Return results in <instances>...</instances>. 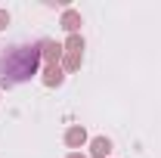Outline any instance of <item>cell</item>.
Returning <instances> with one entry per match:
<instances>
[{
	"label": "cell",
	"mask_w": 161,
	"mask_h": 158,
	"mask_svg": "<svg viewBox=\"0 0 161 158\" xmlns=\"http://www.w3.org/2000/svg\"><path fill=\"white\" fill-rule=\"evenodd\" d=\"M90 155H96V158H108V155H112V139H108V137H96V139H90Z\"/></svg>",
	"instance_id": "6"
},
{
	"label": "cell",
	"mask_w": 161,
	"mask_h": 158,
	"mask_svg": "<svg viewBox=\"0 0 161 158\" xmlns=\"http://www.w3.org/2000/svg\"><path fill=\"white\" fill-rule=\"evenodd\" d=\"M80 62H84V53H65L62 56V71H78Z\"/></svg>",
	"instance_id": "7"
},
{
	"label": "cell",
	"mask_w": 161,
	"mask_h": 158,
	"mask_svg": "<svg viewBox=\"0 0 161 158\" xmlns=\"http://www.w3.org/2000/svg\"><path fill=\"white\" fill-rule=\"evenodd\" d=\"M62 47H65V53H84V37L80 34H68V40Z\"/></svg>",
	"instance_id": "8"
},
{
	"label": "cell",
	"mask_w": 161,
	"mask_h": 158,
	"mask_svg": "<svg viewBox=\"0 0 161 158\" xmlns=\"http://www.w3.org/2000/svg\"><path fill=\"white\" fill-rule=\"evenodd\" d=\"M84 143H87V130H84L80 124H75V127L65 130V146H68V149H80Z\"/></svg>",
	"instance_id": "4"
},
{
	"label": "cell",
	"mask_w": 161,
	"mask_h": 158,
	"mask_svg": "<svg viewBox=\"0 0 161 158\" xmlns=\"http://www.w3.org/2000/svg\"><path fill=\"white\" fill-rule=\"evenodd\" d=\"M68 158H87V155H80V152H71V155H68Z\"/></svg>",
	"instance_id": "10"
},
{
	"label": "cell",
	"mask_w": 161,
	"mask_h": 158,
	"mask_svg": "<svg viewBox=\"0 0 161 158\" xmlns=\"http://www.w3.org/2000/svg\"><path fill=\"white\" fill-rule=\"evenodd\" d=\"M43 84L47 87H59L62 81H65V71H62V65H43Z\"/></svg>",
	"instance_id": "5"
},
{
	"label": "cell",
	"mask_w": 161,
	"mask_h": 158,
	"mask_svg": "<svg viewBox=\"0 0 161 158\" xmlns=\"http://www.w3.org/2000/svg\"><path fill=\"white\" fill-rule=\"evenodd\" d=\"M40 56H43V65H62L65 47L56 43V40H43V43H40Z\"/></svg>",
	"instance_id": "2"
},
{
	"label": "cell",
	"mask_w": 161,
	"mask_h": 158,
	"mask_svg": "<svg viewBox=\"0 0 161 158\" xmlns=\"http://www.w3.org/2000/svg\"><path fill=\"white\" fill-rule=\"evenodd\" d=\"M6 25H9V13L0 9V31H6Z\"/></svg>",
	"instance_id": "9"
},
{
	"label": "cell",
	"mask_w": 161,
	"mask_h": 158,
	"mask_svg": "<svg viewBox=\"0 0 161 158\" xmlns=\"http://www.w3.org/2000/svg\"><path fill=\"white\" fill-rule=\"evenodd\" d=\"M43 56H40V43L34 47H13L0 56V87H13L22 81H31L40 71Z\"/></svg>",
	"instance_id": "1"
},
{
	"label": "cell",
	"mask_w": 161,
	"mask_h": 158,
	"mask_svg": "<svg viewBox=\"0 0 161 158\" xmlns=\"http://www.w3.org/2000/svg\"><path fill=\"white\" fill-rule=\"evenodd\" d=\"M59 25L68 31V34H80V25H84V19H80L78 9H65V13H62V19H59Z\"/></svg>",
	"instance_id": "3"
}]
</instances>
